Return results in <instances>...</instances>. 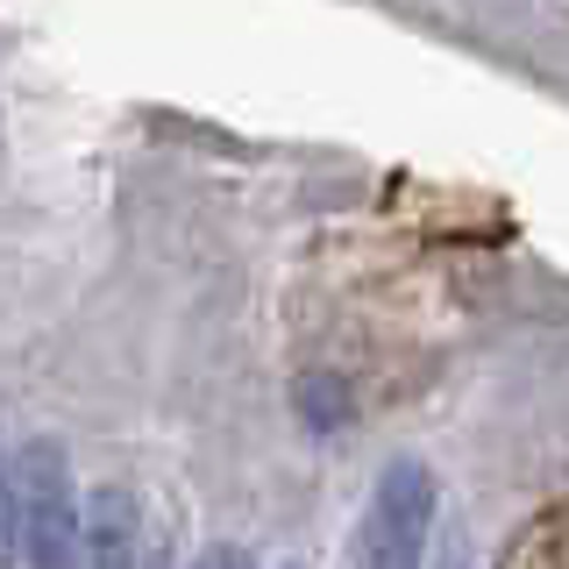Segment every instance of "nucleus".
<instances>
[{
	"mask_svg": "<svg viewBox=\"0 0 569 569\" xmlns=\"http://www.w3.org/2000/svg\"><path fill=\"white\" fill-rule=\"evenodd\" d=\"M14 548L29 569H86V498L50 435L14 449Z\"/></svg>",
	"mask_w": 569,
	"mask_h": 569,
	"instance_id": "nucleus-1",
	"label": "nucleus"
},
{
	"mask_svg": "<svg viewBox=\"0 0 569 569\" xmlns=\"http://www.w3.org/2000/svg\"><path fill=\"white\" fill-rule=\"evenodd\" d=\"M435 470L420 456H391L370 485V506L356 520L349 541V569H427V541H435Z\"/></svg>",
	"mask_w": 569,
	"mask_h": 569,
	"instance_id": "nucleus-2",
	"label": "nucleus"
},
{
	"mask_svg": "<svg viewBox=\"0 0 569 569\" xmlns=\"http://www.w3.org/2000/svg\"><path fill=\"white\" fill-rule=\"evenodd\" d=\"M150 533L129 485H93L86 491V569H142Z\"/></svg>",
	"mask_w": 569,
	"mask_h": 569,
	"instance_id": "nucleus-3",
	"label": "nucleus"
},
{
	"mask_svg": "<svg viewBox=\"0 0 569 569\" xmlns=\"http://www.w3.org/2000/svg\"><path fill=\"white\" fill-rule=\"evenodd\" d=\"M22 548H14V456L0 449V569H8Z\"/></svg>",
	"mask_w": 569,
	"mask_h": 569,
	"instance_id": "nucleus-4",
	"label": "nucleus"
},
{
	"mask_svg": "<svg viewBox=\"0 0 569 569\" xmlns=\"http://www.w3.org/2000/svg\"><path fill=\"white\" fill-rule=\"evenodd\" d=\"M192 569H257V556L236 548V541H207L200 556H192Z\"/></svg>",
	"mask_w": 569,
	"mask_h": 569,
	"instance_id": "nucleus-5",
	"label": "nucleus"
},
{
	"mask_svg": "<svg viewBox=\"0 0 569 569\" xmlns=\"http://www.w3.org/2000/svg\"><path fill=\"white\" fill-rule=\"evenodd\" d=\"M284 569H307V562H284Z\"/></svg>",
	"mask_w": 569,
	"mask_h": 569,
	"instance_id": "nucleus-6",
	"label": "nucleus"
}]
</instances>
